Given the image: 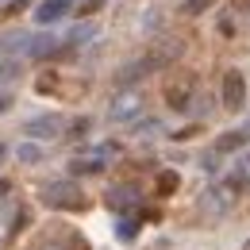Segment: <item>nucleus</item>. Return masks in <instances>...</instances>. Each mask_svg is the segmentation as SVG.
<instances>
[{
  "label": "nucleus",
  "mask_w": 250,
  "mask_h": 250,
  "mask_svg": "<svg viewBox=\"0 0 250 250\" xmlns=\"http://www.w3.org/2000/svg\"><path fill=\"white\" fill-rule=\"evenodd\" d=\"M135 200H139V192L131 185H116L108 192V208H116V212H127V208H135Z\"/></svg>",
  "instance_id": "nucleus-8"
},
{
  "label": "nucleus",
  "mask_w": 250,
  "mask_h": 250,
  "mask_svg": "<svg viewBox=\"0 0 250 250\" xmlns=\"http://www.w3.org/2000/svg\"><path fill=\"white\" fill-rule=\"evenodd\" d=\"M85 131H89V120H85V116H81V120H73V135H85Z\"/></svg>",
  "instance_id": "nucleus-20"
},
{
  "label": "nucleus",
  "mask_w": 250,
  "mask_h": 250,
  "mask_svg": "<svg viewBox=\"0 0 250 250\" xmlns=\"http://www.w3.org/2000/svg\"><path fill=\"white\" fill-rule=\"evenodd\" d=\"M27 54H31V58H39V62H46V58H58V54H69V46H65V39H54V35H42V39H31Z\"/></svg>",
  "instance_id": "nucleus-6"
},
{
  "label": "nucleus",
  "mask_w": 250,
  "mask_h": 250,
  "mask_svg": "<svg viewBox=\"0 0 250 250\" xmlns=\"http://www.w3.org/2000/svg\"><path fill=\"white\" fill-rule=\"evenodd\" d=\"M216 0H185L181 4V16H200V12H208Z\"/></svg>",
  "instance_id": "nucleus-13"
},
{
  "label": "nucleus",
  "mask_w": 250,
  "mask_h": 250,
  "mask_svg": "<svg viewBox=\"0 0 250 250\" xmlns=\"http://www.w3.org/2000/svg\"><path fill=\"white\" fill-rule=\"evenodd\" d=\"M247 250H250V243H247Z\"/></svg>",
  "instance_id": "nucleus-24"
},
{
  "label": "nucleus",
  "mask_w": 250,
  "mask_h": 250,
  "mask_svg": "<svg viewBox=\"0 0 250 250\" xmlns=\"http://www.w3.org/2000/svg\"><path fill=\"white\" fill-rule=\"evenodd\" d=\"M31 0H12V12H20V8H27Z\"/></svg>",
  "instance_id": "nucleus-21"
},
{
  "label": "nucleus",
  "mask_w": 250,
  "mask_h": 250,
  "mask_svg": "<svg viewBox=\"0 0 250 250\" xmlns=\"http://www.w3.org/2000/svg\"><path fill=\"white\" fill-rule=\"evenodd\" d=\"M16 69H20V65H16V62H0V81H4V77H12Z\"/></svg>",
  "instance_id": "nucleus-19"
},
{
  "label": "nucleus",
  "mask_w": 250,
  "mask_h": 250,
  "mask_svg": "<svg viewBox=\"0 0 250 250\" xmlns=\"http://www.w3.org/2000/svg\"><path fill=\"white\" fill-rule=\"evenodd\" d=\"M247 146V135L243 131H223L216 139V154H231V150H243Z\"/></svg>",
  "instance_id": "nucleus-9"
},
{
  "label": "nucleus",
  "mask_w": 250,
  "mask_h": 250,
  "mask_svg": "<svg viewBox=\"0 0 250 250\" xmlns=\"http://www.w3.org/2000/svg\"><path fill=\"white\" fill-rule=\"evenodd\" d=\"M73 12V0H39V8H35V23H58Z\"/></svg>",
  "instance_id": "nucleus-5"
},
{
  "label": "nucleus",
  "mask_w": 250,
  "mask_h": 250,
  "mask_svg": "<svg viewBox=\"0 0 250 250\" xmlns=\"http://www.w3.org/2000/svg\"><path fill=\"white\" fill-rule=\"evenodd\" d=\"M200 169H208V173H216L219 166H216V154H208V158H200Z\"/></svg>",
  "instance_id": "nucleus-18"
},
{
  "label": "nucleus",
  "mask_w": 250,
  "mask_h": 250,
  "mask_svg": "<svg viewBox=\"0 0 250 250\" xmlns=\"http://www.w3.org/2000/svg\"><path fill=\"white\" fill-rule=\"evenodd\" d=\"M12 104H16V96H12V93H0V116H8Z\"/></svg>",
  "instance_id": "nucleus-17"
},
{
  "label": "nucleus",
  "mask_w": 250,
  "mask_h": 250,
  "mask_svg": "<svg viewBox=\"0 0 250 250\" xmlns=\"http://www.w3.org/2000/svg\"><path fill=\"white\" fill-rule=\"evenodd\" d=\"M104 169V154H89V158H73L69 173H100Z\"/></svg>",
  "instance_id": "nucleus-10"
},
{
  "label": "nucleus",
  "mask_w": 250,
  "mask_h": 250,
  "mask_svg": "<svg viewBox=\"0 0 250 250\" xmlns=\"http://www.w3.org/2000/svg\"><path fill=\"white\" fill-rule=\"evenodd\" d=\"M223 108H231V112L247 108V77L239 69H227L223 73Z\"/></svg>",
  "instance_id": "nucleus-3"
},
{
  "label": "nucleus",
  "mask_w": 250,
  "mask_h": 250,
  "mask_svg": "<svg viewBox=\"0 0 250 250\" xmlns=\"http://www.w3.org/2000/svg\"><path fill=\"white\" fill-rule=\"evenodd\" d=\"M0 158H4V143H0Z\"/></svg>",
  "instance_id": "nucleus-23"
},
{
  "label": "nucleus",
  "mask_w": 250,
  "mask_h": 250,
  "mask_svg": "<svg viewBox=\"0 0 250 250\" xmlns=\"http://www.w3.org/2000/svg\"><path fill=\"white\" fill-rule=\"evenodd\" d=\"M192 96H196V77H181V81H169V85H166V100H169V108H177V112H188Z\"/></svg>",
  "instance_id": "nucleus-4"
},
{
  "label": "nucleus",
  "mask_w": 250,
  "mask_h": 250,
  "mask_svg": "<svg viewBox=\"0 0 250 250\" xmlns=\"http://www.w3.org/2000/svg\"><path fill=\"white\" fill-rule=\"evenodd\" d=\"M135 231H139V219H135V216H124V219H120V239H124V243L135 239Z\"/></svg>",
  "instance_id": "nucleus-14"
},
{
  "label": "nucleus",
  "mask_w": 250,
  "mask_h": 250,
  "mask_svg": "<svg viewBox=\"0 0 250 250\" xmlns=\"http://www.w3.org/2000/svg\"><path fill=\"white\" fill-rule=\"evenodd\" d=\"M93 35H96V27H93V23H89V27H77V31L69 35L65 42H85V39H93Z\"/></svg>",
  "instance_id": "nucleus-15"
},
{
  "label": "nucleus",
  "mask_w": 250,
  "mask_h": 250,
  "mask_svg": "<svg viewBox=\"0 0 250 250\" xmlns=\"http://www.w3.org/2000/svg\"><path fill=\"white\" fill-rule=\"evenodd\" d=\"M8 188H12V185H8V181H4V177H0V196H4V192H8Z\"/></svg>",
  "instance_id": "nucleus-22"
},
{
  "label": "nucleus",
  "mask_w": 250,
  "mask_h": 250,
  "mask_svg": "<svg viewBox=\"0 0 250 250\" xmlns=\"http://www.w3.org/2000/svg\"><path fill=\"white\" fill-rule=\"evenodd\" d=\"M16 158H20L23 166H35V162H42V146H35V143H20V146H16Z\"/></svg>",
  "instance_id": "nucleus-12"
},
{
  "label": "nucleus",
  "mask_w": 250,
  "mask_h": 250,
  "mask_svg": "<svg viewBox=\"0 0 250 250\" xmlns=\"http://www.w3.org/2000/svg\"><path fill=\"white\" fill-rule=\"evenodd\" d=\"M177 185H181V177H177L173 169H162L158 181H154V192L158 196H169V192H177Z\"/></svg>",
  "instance_id": "nucleus-11"
},
{
  "label": "nucleus",
  "mask_w": 250,
  "mask_h": 250,
  "mask_svg": "<svg viewBox=\"0 0 250 250\" xmlns=\"http://www.w3.org/2000/svg\"><path fill=\"white\" fill-rule=\"evenodd\" d=\"M100 8H104V0H85L77 12H81V16H93V12H100Z\"/></svg>",
  "instance_id": "nucleus-16"
},
{
  "label": "nucleus",
  "mask_w": 250,
  "mask_h": 250,
  "mask_svg": "<svg viewBox=\"0 0 250 250\" xmlns=\"http://www.w3.org/2000/svg\"><path fill=\"white\" fill-rule=\"evenodd\" d=\"M42 200H46L50 208H58V212H85V204H89L85 188L73 185V181H54V185H46Z\"/></svg>",
  "instance_id": "nucleus-1"
},
{
  "label": "nucleus",
  "mask_w": 250,
  "mask_h": 250,
  "mask_svg": "<svg viewBox=\"0 0 250 250\" xmlns=\"http://www.w3.org/2000/svg\"><path fill=\"white\" fill-rule=\"evenodd\" d=\"M62 127H65L62 116H39V120L27 124V135H35V139H54V135H62Z\"/></svg>",
  "instance_id": "nucleus-7"
},
{
  "label": "nucleus",
  "mask_w": 250,
  "mask_h": 250,
  "mask_svg": "<svg viewBox=\"0 0 250 250\" xmlns=\"http://www.w3.org/2000/svg\"><path fill=\"white\" fill-rule=\"evenodd\" d=\"M143 112V93L139 89H124V93L112 96V108H108V120L112 124H127Z\"/></svg>",
  "instance_id": "nucleus-2"
}]
</instances>
